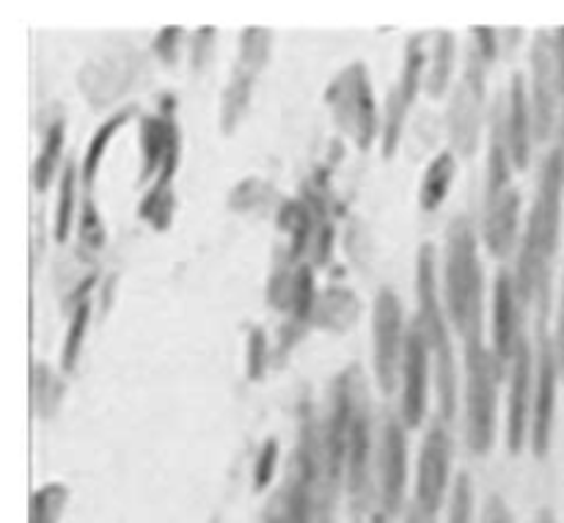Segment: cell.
I'll return each mask as SVG.
<instances>
[{
    "mask_svg": "<svg viewBox=\"0 0 564 523\" xmlns=\"http://www.w3.org/2000/svg\"><path fill=\"white\" fill-rule=\"evenodd\" d=\"M562 196H564V141L556 143L540 168V187L529 213L527 231L518 253V301L529 306L540 301V308L551 303V262L560 251L562 235Z\"/></svg>",
    "mask_w": 564,
    "mask_h": 523,
    "instance_id": "cell-1",
    "label": "cell"
},
{
    "mask_svg": "<svg viewBox=\"0 0 564 523\" xmlns=\"http://www.w3.org/2000/svg\"><path fill=\"white\" fill-rule=\"evenodd\" d=\"M444 295L449 323L466 339V345L482 341L485 270L479 262L477 231L468 215H455L446 229Z\"/></svg>",
    "mask_w": 564,
    "mask_h": 523,
    "instance_id": "cell-2",
    "label": "cell"
},
{
    "mask_svg": "<svg viewBox=\"0 0 564 523\" xmlns=\"http://www.w3.org/2000/svg\"><path fill=\"white\" fill-rule=\"evenodd\" d=\"M416 301L419 312L413 323L427 336L430 352L435 356V389H438V416L452 422L457 411V367L452 350L449 325L438 301V279H435V246L422 242L416 253Z\"/></svg>",
    "mask_w": 564,
    "mask_h": 523,
    "instance_id": "cell-3",
    "label": "cell"
},
{
    "mask_svg": "<svg viewBox=\"0 0 564 523\" xmlns=\"http://www.w3.org/2000/svg\"><path fill=\"white\" fill-rule=\"evenodd\" d=\"M361 369L352 363L345 372H339L330 383L328 413L319 427L323 435V484H319L317 523H328L334 515L336 495L347 473V444H350V422H352V400H356V380Z\"/></svg>",
    "mask_w": 564,
    "mask_h": 523,
    "instance_id": "cell-4",
    "label": "cell"
},
{
    "mask_svg": "<svg viewBox=\"0 0 564 523\" xmlns=\"http://www.w3.org/2000/svg\"><path fill=\"white\" fill-rule=\"evenodd\" d=\"M501 369L505 363L482 341L466 345V444L477 457L494 449Z\"/></svg>",
    "mask_w": 564,
    "mask_h": 523,
    "instance_id": "cell-5",
    "label": "cell"
},
{
    "mask_svg": "<svg viewBox=\"0 0 564 523\" xmlns=\"http://www.w3.org/2000/svg\"><path fill=\"white\" fill-rule=\"evenodd\" d=\"M323 99L325 105H328L330 116H334L336 127H339L361 152L372 149L375 138L383 130V121H380L378 105H375V91L372 83H369L367 64H361V61L347 64L345 69L328 83Z\"/></svg>",
    "mask_w": 564,
    "mask_h": 523,
    "instance_id": "cell-6",
    "label": "cell"
},
{
    "mask_svg": "<svg viewBox=\"0 0 564 523\" xmlns=\"http://www.w3.org/2000/svg\"><path fill=\"white\" fill-rule=\"evenodd\" d=\"M270 47H273V31L268 28H246L240 33V53H237L235 72L220 97V132L231 135L248 113L251 91L262 66H268Z\"/></svg>",
    "mask_w": 564,
    "mask_h": 523,
    "instance_id": "cell-7",
    "label": "cell"
},
{
    "mask_svg": "<svg viewBox=\"0 0 564 523\" xmlns=\"http://www.w3.org/2000/svg\"><path fill=\"white\" fill-rule=\"evenodd\" d=\"M485 72L488 64L479 58L477 50H471L466 58V72L457 83L449 102V138L452 149L463 157H474L482 138V113H485Z\"/></svg>",
    "mask_w": 564,
    "mask_h": 523,
    "instance_id": "cell-8",
    "label": "cell"
},
{
    "mask_svg": "<svg viewBox=\"0 0 564 523\" xmlns=\"http://www.w3.org/2000/svg\"><path fill=\"white\" fill-rule=\"evenodd\" d=\"M452 477V438L446 429L444 418H435L430 424L427 435L422 440L419 451V471H416V499L413 510L424 517L438 521V512L446 501Z\"/></svg>",
    "mask_w": 564,
    "mask_h": 523,
    "instance_id": "cell-9",
    "label": "cell"
},
{
    "mask_svg": "<svg viewBox=\"0 0 564 523\" xmlns=\"http://www.w3.org/2000/svg\"><path fill=\"white\" fill-rule=\"evenodd\" d=\"M372 358H375V378L380 389L391 394L397 385V372H402L405 361V341L408 330L402 328V303L394 290L383 286L375 297V317H372Z\"/></svg>",
    "mask_w": 564,
    "mask_h": 523,
    "instance_id": "cell-10",
    "label": "cell"
},
{
    "mask_svg": "<svg viewBox=\"0 0 564 523\" xmlns=\"http://www.w3.org/2000/svg\"><path fill=\"white\" fill-rule=\"evenodd\" d=\"M545 314L549 308H540V339H538V385H534V413H532V435L529 444L538 460L549 457L551 438H554V422H556V391H560V356H556V345L549 334H545Z\"/></svg>",
    "mask_w": 564,
    "mask_h": 523,
    "instance_id": "cell-11",
    "label": "cell"
},
{
    "mask_svg": "<svg viewBox=\"0 0 564 523\" xmlns=\"http://www.w3.org/2000/svg\"><path fill=\"white\" fill-rule=\"evenodd\" d=\"M424 66H427V53H424V36L408 39L405 44V64H402V75L397 86L389 91L386 99V116H383V157L391 160L400 149L402 132H405L408 113H411L413 102H416L419 91L424 86Z\"/></svg>",
    "mask_w": 564,
    "mask_h": 523,
    "instance_id": "cell-12",
    "label": "cell"
},
{
    "mask_svg": "<svg viewBox=\"0 0 564 523\" xmlns=\"http://www.w3.org/2000/svg\"><path fill=\"white\" fill-rule=\"evenodd\" d=\"M529 66H532V113H534V141H549L556 127V105H560V72H556L554 33L538 31L532 50H529Z\"/></svg>",
    "mask_w": 564,
    "mask_h": 523,
    "instance_id": "cell-13",
    "label": "cell"
},
{
    "mask_svg": "<svg viewBox=\"0 0 564 523\" xmlns=\"http://www.w3.org/2000/svg\"><path fill=\"white\" fill-rule=\"evenodd\" d=\"M534 385H538V358H534L527 336H521L516 358H512L510 400H507V449L510 455H521L532 435L529 424H532L534 413Z\"/></svg>",
    "mask_w": 564,
    "mask_h": 523,
    "instance_id": "cell-14",
    "label": "cell"
},
{
    "mask_svg": "<svg viewBox=\"0 0 564 523\" xmlns=\"http://www.w3.org/2000/svg\"><path fill=\"white\" fill-rule=\"evenodd\" d=\"M158 113L141 119V174L138 185L158 179L165 160L182 152V132L176 124V97L163 94L158 102Z\"/></svg>",
    "mask_w": 564,
    "mask_h": 523,
    "instance_id": "cell-15",
    "label": "cell"
},
{
    "mask_svg": "<svg viewBox=\"0 0 564 523\" xmlns=\"http://www.w3.org/2000/svg\"><path fill=\"white\" fill-rule=\"evenodd\" d=\"M430 345L424 330L416 323L408 328L405 361H402V422L405 427H419L427 416V385H430Z\"/></svg>",
    "mask_w": 564,
    "mask_h": 523,
    "instance_id": "cell-16",
    "label": "cell"
},
{
    "mask_svg": "<svg viewBox=\"0 0 564 523\" xmlns=\"http://www.w3.org/2000/svg\"><path fill=\"white\" fill-rule=\"evenodd\" d=\"M408 484V429L394 413L386 416L383 444H380V499L386 515H397L405 504Z\"/></svg>",
    "mask_w": 564,
    "mask_h": 523,
    "instance_id": "cell-17",
    "label": "cell"
},
{
    "mask_svg": "<svg viewBox=\"0 0 564 523\" xmlns=\"http://www.w3.org/2000/svg\"><path fill=\"white\" fill-rule=\"evenodd\" d=\"M369 455H372V418H369V396L364 380H356V400H352L350 444H347V473L345 484L356 501L364 499L369 484Z\"/></svg>",
    "mask_w": 564,
    "mask_h": 523,
    "instance_id": "cell-18",
    "label": "cell"
},
{
    "mask_svg": "<svg viewBox=\"0 0 564 523\" xmlns=\"http://www.w3.org/2000/svg\"><path fill=\"white\" fill-rule=\"evenodd\" d=\"M521 301H518L516 275L510 270H499L496 273V290H494V350L501 363L512 361L521 341Z\"/></svg>",
    "mask_w": 564,
    "mask_h": 523,
    "instance_id": "cell-19",
    "label": "cell"
},
{
    "mask_svg": "<svg viewBox=\"0 0 564 523\" xmlns=\"http://www.w3.org/2000/svg\"><path fill=\"white\" fill-rule=\"evenodd\" d=\"M505 138L510 149L512 165L523 171L532 160V141H534V113L532 99H529L523 75H512L510 94H507V113H505Z\"/></svg>",
    "mask_w": 564,
    "mask_h": 523,
    "instance_id": "cell-20",
    "label": "cell"
},
{
    "mask_svg": "<svg viewBox=\"0 0 564 523\" xmlns=\"http://www.w3.org/2000/svg\"><path fill=\"white\" fill-rule=\"evenodd\" d=\"M518 224H521V193L512 190L496 209L482 215V240L485 248L496 259L512 253L518 240Z\"/></svg>",
    "mask_w": 564,
    "mask_h": 523,
    "instance_id": "cell-21",
    "label": "cell"
},
{
    "mask_svg": "<svg viewBox=\"0 0 564 523\" xmlns=\"http://www.w3.org/2000/svg\"><path fill=\"white\" fill-rule=\"evenodd\" d=\"M135 113H138V105H127V108L116 110L110 119H105L102 124L97 127V132H94L91 141H88V149L86 154H83V163H80V182L83 187H86V193H91L94 182H97L99 165H102L108 146L113 143V138L119 135L121 127H124Z\"/></svg>",
    "mask_w": 564,
    "mask_h": 523,
    "instance_id": "cell-22",
    "label": "cell"
},
{
    "mask_svg": "<svg viewBox=\"0 0 564 523\" xmlns=\"http://www.w3.org/2000/svg\"><path fill=\"white\" fill-rule=\"evenodd\" d=\"M457 174V157L452 152H441L430 160V165L424 168L422 185H419V207L424 213H435L438 207H444L446 196L452 190V182Z\"/></svg>",
    "mask_w": 564,
    "mask_h": 523,
    "instance_id": "cell-23",
    "label": "cell"
},
{
    "mask_svg": "<svg viewBox=\"0 0 564 523\" xmlns=\"http://www.w3.org/2000/svg\"><path fill=\"white\" fill-rule=\"evenodd\" d=\"M64 143H66V124L61 119H55L53 124L44 130L42 149H39L36 160H33V171H31L33 190L44 193L50 187V182H53L55 171H58V165H61Z\"/></svg>",
    "mask_w": 564,
    "mask_h": 523,
    "instance_id": "cell-24",
    "label": "cell"
},
{
    "mask_svg": "<svg viewBox=\"0 0 564 523\" xmlns=\"http://www.w3.org/2000/svg\"><path fill=\"white\" fill-rule=\"evenodd\" d=\"M455 53H457V39L452 31H441L435 36L433 58H430L427 77H424V91L433 99L444 97L446 88L452 83V72H455Z\"/></svg>",
    "mask_w": 564,
    "mask_h": 523,
    "instance_id": "cell-25",
    "label": "cell"
},
{
    "mask_svg": "<svg viewBox=\"0 0 564 523\" xmlns=\"http://www.w3.org/2000/svg\"><path fill=\"white\" fill-rule=\"evenodd\" d=\"M66 394V385L47 363H33L31 367V405L39 418H53L61 400Z\"/></svg>",
    "mask_w": 564,
    "mask_h": 523,
    "instance_id": "cell-26",
    "label": "cell"
},
{
    "mask_svg": "<svg viewBox=\"0 0 564 523\" xmlns=\"http://www.w3.org/2000/svg\"><path fill=\"white\" fill-rule=\"evenodd\" d=\"M77 165L66 160L64 171H61V185H58V201H55V242L64 246L72 235V220H75V204H77Z\"/></svg>",
    "mask_w": 564,
    "mask_h": 523,
    "instance_id": "cell-27",
    "label": "cell"
},
{
    "mask_svg": "<svg viewBox=\"0 0 564 523\" xmlns=\"http://www.w3.org/2000/svg\"><path fill=\"white\" fill-rule=\"evenodd\" d=\"M66 504H69V488L64 482L42 484L28 501V523H58Z\"/></svg>",
    "mask_w": 564,
    "mask_h": 523,
    "instance_id": "cell-28",
    "label": "cell"
},
{
    "mask_svg": "<svg viewBox=\"0 0 564 523\" xmlns=\"http://www.w3.org/2000/svg\"><path fill=\"white\" fill-rule=\"evenodd\" d=\"M317 312V286H314V264H297L295 292H292L290 323L308 328V319Z\"/></svg>",
    "mask_w": 564,
    "mask_h": 523,
    "instance_id": "cell-29",
    "label": "cell"
},
{
    "mask_svg": "<svg viewBox=\"0 0 564 523\" xmlns=\"http://www.w3.org/2000/svg\"><path fill=\"white\" fill-rule=\"evenodd\" d=\"M317 317L325 319V325L334 330H345L347 325L356 323L358 303L350 290H328L323 301H317Z\"/></svg>",
    "mask_w": 564,
    "mask_h": 523,
    "instance_id": "cell-30",
    "label": "cell"
},
{
    "mask_svg": "<svg viewBox=\"0 0 564 523\" xmlns=\"http://www.w3.org/2000/svg\"><path fill=\"white\" fill-rule=\"evenodd\" d=\"M88 319H91V301L83 303L69 319V328H66L64 336V347H61V372H75L77 361H80V350H83V339H86L88 330Z\"/></svg>",
    "mask_w": 564,
    "mask_h": 523,
    "instance_id": "cell-31",
    "label": "cell"
},
{
    "mask_svg": "<svg viewBox=\"0 0 564 523\" xmlns=\"http://www.w3.org/2000/svg\"><path fill=\"white\" fill-rule=\"evenodd\" d=\"M77 231H80V246L88 248V251H99L105 246V224L102 215H99L97 201H94L91 193L83 196L80 204V224H77Z\"/></svg>",
    "mask_w": 564,
    "mask_h": 523,
    "instance_id": "cell-32",
    "label": "cell"
},
{
    "mask_svg": "<svg viewBox=\"0 0 564 523\" xmlns=\"http://www.w3.org/2000/svg\"><path fill=\"white\" fill-rule=\"evenodd\" d=\"M270 352H268V334L264 328L253 325L248 330V350H246V374L251 383H262L264 374H268Z\"/></svg>",
    "mask_w": 564,
    "mask_h": 523,
    "instance_id": "cell-33",
    "label": "cell"
},
{
    "mask_svg": "<svg viewBox=\"0 0 564 523\" xmlns=\"http://www.w3.org/2000/svg\"><path fill=\"white\" fill-rule=\"evenodd\" d=\"M449 523H474V482L471 473H457L449 493Z\"/></svg>",
    "mask_w": 564,
    "mask_h": 523,
    "instance_id": "cell-34",
    "label": "cell"
},
{
    "mask_svg": "<svg viewBox=\"0 0 564 523\" xmlns=\"http://www.w3.org/2000/svg\"><path fill=\"white\" fill-rule=\"evenodd\" d=\"M279 438H268L262 444V449H259L257 460H253V490H257V493H262V490L273 482L275 466H279Z\"/></svg>",
    "mask_w": 564,
    "mask_h": 523,
    "instance_id": "cell-35",
    "label": "cell"
},
{
    "mask_svg": "<svg viewBox=\"0 0 564 523\" xmlns=\"http://www.w3.org/2000/svg\"><path fill=\"white\" fill-rule=\"evenodd\" d=\"M182 33H185V31H182L180 25H169V28H163V31H160L158 36H154L152 53L158 55V58L163 61L165 66L176 64V55H180Z\"/></svg>",
    "mask_w": 564,
    "mask_h": 523,
    "instance_id": "cell-36",
    "label": "cell"
},
{
    "mask_svg": "<svg viewBox=\"0 0 564 523\" xmlns=\"http://www.w3.org/2000/svg\"><path fill=\"white\" fill-rule=\"evenodd\" d=\"M268 187L270 185H264V182H259V179H246V182H240V185L235 187V193H231V207L235 209H251V207H257L259 201H262V198H268Z\"/></svg>",
    "mask_w": 564,
    "mask_h": 523,
    "instance_id": "cell-37",
    "label": "cell"
},
{
    "mask_svg": "<svg viewBox=\"0 0 564 523\" xmlns=\"http://www.w3.org/2000/svg\"><path fill=\"white\" fill-rule=\"evenodd\" d=\"M474 42H477V53L479 58L485 61V64H494L496 58H499V31L490 25H474Z\"/></svg>",
    "mask_w": 564,
    "mask_h": 523,
    "instance_id": "cell-38",
    "label": "cell"
},
{
    "mask_svg": "<svg viewBox=\"0 0 564 523\" xmlns=\"http://www.w3.org/2000/svg\"><path fill=\"white\" fill-rule=\"evenodd\" d=\"M215 42V28H198L196 36H193V50H191V69L202 72L204 64L209 58V47Z\"/></svg>",
    "mask_w": 564,
    "mask_h": 523,
    "instance_id": "cell-39",
    "label": "cell"
},
{
    "mask_svg": "<svg viewBox=\"0 0 564 523\" xmlns=\"http://www.w3.org/2000/svg\"><path fill=\"white\" fill-rule=\"evenodd\" d=\"M482 523H516V515H512V510L507 506V501L501 499L499 493L490 495L488 504H485Z\"/></svg>",
    "mask_w": 564,
    "mask_h": 523,
    "instance_id": "cell-40",
    "label": "cell"
},
{
    "mask_svg": "<svg viewBox=\"0 0 564 523\" xmlns=\"http://www.w3.org/2000/svg\"><path fill=\"white\" fill-rule=\"evenodd\" d=\"M94 286H97V273H88L86 279H83L80 284H77L75 290H72L69 295H66V308H69V312L75 314L77 308L83 306V303H88V295H91Z\"/></svg>",
    "mask_w": 564,
    "mask_h": 523,
    "instance_id": "cell-41",
    "label": "cell"
},
{
    "mask_svg": "<svg viewBox=\"0 0 564 523\" xmlns=\"http://www.w3.org/2000/svg\"><path fill=\"white\" fill-rule=\"evenodd\" d=\"M554 53H556V72H560V91L564 99V28L554 31Z\"/></svg>",
    "mask_w": 564,
    "mask_h": 523,
    "instance_id": "cell-42",
    "label": "cell"
},
{
    "mask_svg": "<svg viewBox=\"0 0 564 523\" xmlns=\"http://www.w3.org/2000/svg\"><path fill=\"white\" fill-rule=\"evenodd\" d=\"M554 345H556V356H560V367H562V372H564V284H562L560 323H556V336H554Z\"/></svg>",
    "mask_w": 564,
    "mask_h": 523,
    "instance_id": "cell-43",
    "label": "cell"
},
{
    "mask_svg": "<svg viewBox=\"0 0 564 523\" xmlns=\"http://www.w3.org/2000/svg\"><path fill=\"white\" fill-rule=\"evenodd\" d=\"M264 523H290V517H286L284 510H281L279 499H273V504H270L268 512H264Z\"/></svg>",
    "mask_w": 564,
    "mask_h": 523,
    "instance_id": "cell-44",
    "label": "cell"
},
{
    "mask_svg": "<svg viewBox=\"0 0 564 523\" xmlns=\"http://www.w3.org/2000/svg\"><path fill=\"white\" fill-rule=\"evenodd\" d=\"M532 523H556V515L551 506H543V510H538V515H534Z\"/></svg>",
    "mask_w": 564,
    "mask_h": 523,
    "instance_id": "cell-45",
    "label": "cell"
},
{
    "mask_svg": "<svg viewBox=\"0 0 564 523\" xmlns=\"http://www.w3.org/2000/svg\"><path fill=\"white\" fill-rule=\"evenodd\" d=\"M113 284H116V275H113V279H110L108 290H105V297H102V312H108L110 303H113Z\"/></svg>",
    "mask_w": 564,
    "mask_h": 523,
    "instance_id": "cell-46",
    "label": "cell"
},
{
    "mask_svg": "<svg viewBox=\"0 0 564 523\" xmlns=\"http://www.w3.org/2000/svg\"><path fill=\"white\" fill-rule=\"evenodd\" d=\"M372 523H389V515H386V512H375Z\"/></svg>",
    "mask_w": 564,
    "mask_h": 523,
    "instance_id": "cell-47",
    "label": "cell"
},
{
    "mask_svg": "<svg viewBox=\"0 0 564 523\" xmlns=\"http://www.w3.org/2000/svg\"><path fill=\"white\" fill-rule=\"evenodd\" d=\"M209 523H220V521H218V517H213V521H209Z\"/></svg>",
    "mask_w": 564,
    "mask_h": 523,
    "instance_id": "cell-48",
    "label": "cell"
}]
</instances>
